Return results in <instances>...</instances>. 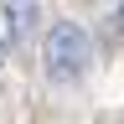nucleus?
Here are the masks:
<instances>
[{"instance_id": "1", "label": "nucleus", "mask_w": 124, "mask_h": 124, "mask_svg": "<svg viewBox=\"0 0 124 124\" xmlns=\"http://www.w3.org/2000/svg\"><path fill=\"white\" fill-rule=\"evenodd\" d=\"M88 62H93V41H88V31L78 21H57L52 31H46V72H52L57 83L78 78Z\"/></svg>"}, {"instance_id": "4", "label": "nucleus", "mask_w": 124, "mask_h": 124, "mask_svg": "<svg viewBox=\"0 0 124 124\" xmlns=\"http://www.w3.org/2000/svg\"><path fill=\"white\" fill-rule=\"evenodd\" d=\"M0 57H5V46H0Z\"/></svg>"}, {"instance_id": "2", "label": "nucleus", "mask_w": 124, "mask_h": 124, "mask_svg": "<svg viewBox=\"0 0 124 124\" xmlns=\"http://www.w3.org/2000/svg\"><path fill=\"white\" fill-rule=\"evenodd\" d=\"M5 21H10V36H26L31 21H36V5L31 0H21V5H5Z\"/></svg>"}, {"instance_id": "3", "label": "nucleus", "mask_w": 124, "mask_h": 124, "mask_svg": "<svg viewBox=\"0 0 124 124\" xmlns=\"http://www.w3.org/2000/svg\"><path fill=\"white\" fill-rule=\"evenodd\" d=\"M119 21H124V5H119Z\"/></svg>"}]
</instances>
